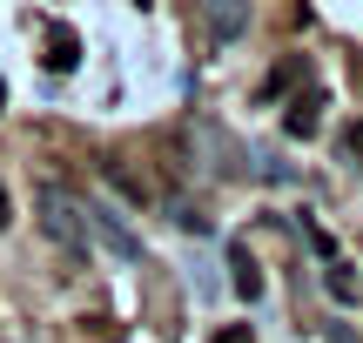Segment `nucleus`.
I'll return each instance as SVG.
<instances>
[{
	"mask_svg": "<svg viewBox=\"0 0 363 343\" xmlns=\"http://www.w3.org/2000/svg\"><path fill=\"white\" fill-rule=\"evenodd\" d=\"M34 215H40V229H48L67 256H88V242H94V236H88V215H81V202L67 196L61 182H40V189H34Z\"/></svg>",
	"mask_w": 363,
	"mask_h": 343,
	"instance_id": "f257e3e1",
	"label": "nucleus"
},
{
	"mask_svg": "<svg viewBox=\"0 0 363 343\" xmlns=\"http://www.w3.org/2000/svg\"><path fill=\"white\" fill-rule=\"evenodd\" d=\"M81 215H88V236L101 242V249H115L121 263H135V256H142V236L121 223V209H108V202H81Z\"/></svg>",
	"mask_w": 363,
	"mask_h": 343,
	"instance_id": "f03ea898",
	"label": "nucleus"
},
{
	"mask_svg": "<svg viewBox=\"0 0 363 343\" xmlns=\"http://www.w3.org/2000/svg\"><path fill=\"white\" fill-rule=\"evenodd\" d=\"M195 7H202V21H208L216 40H235L249 27V0H195Z\"/></svg>",
	"mask_w": 363,
	"mask_h": 343,
	"instance_id": "7ed1b4c3",
	"label": "nucleus"
},
{
	"mask_svg": "<svg viewBox=\"0 0 363 343\" xmlns=\"http://www.w3.org/2000/svg\"><path fill=\"white\" fill-rule=\"evenodd\" d=\"M74 61H81V40H74V27H61V21H54V27H48V67H54V74H67Z\"/></svg>",
	"mask_w": 363,
	"mask_h": 343,
	"instance_id": "20e7f679",
	"label": "nucleus"
},
{
	"mask_svg": "<svg viewBox=\"0 0 363 343\" xmlns=\"http://www.w3.org/2000/svg\"><path fill=\"white\" fill-rule=\"evenodd\" d=\"M229 269H235V296H242V303H256V296H262V269H256V256L235 249V256H229Z\"/></svg>",
	"mask_w": 363,
	"mask_h": 343,
	"instance_id": "39448f33",
	"label": "nucleus"
},
{
	"mask_svg": "<svg viewBox=\"0 0 363 343\" xmlns=\"http://www.w3.org/2000/svg\"><path fill=\"white\" fill-rule=\"evenodd\" d=\"M316 108H323V94H296L289 115H283V128H289V135H316V121H323Z\"/></svg>",
	"mask_w": 363,
	"mask_h": 343,
	"instance_id": "423d86ee",
	"label": "nucleus"
},
{
	"mask_svg": "<svg viewBox=\"0 0 363 343\" xmlns=\"http://www.w3.org/2000/svg\"><path fill=\"white\" fill-rule=\"evenodd\" d=\"M330 296H337V303H357V276H350V263H337V256H330Z\"/></svg>",
	"mask_w": 363,
	"mask_h": 343,
	"instance_id": "0eeeda50",
	"label": "nucleus"
},
{
	"mask_svg": "<svg viewBox=\"0 0 363 343\" xmlns=\"http://www.w3.org/2000/svg\"><path fill=\"white\" fill-rule=\"evenodd\" d=\"M108 182H115V189H121V196H128V202H148V182H135V175H121V169H108Z\"/></svg>",
	"mask_w": 363,
	"mask_h": 343,
	"instance_id": "6e6552de",
	"label": "nucleus"
},
{
	"mask_svg": "<svg viewBox=\"0 0 363 343\" xmlns=\"http://www.w3.org/2000/svg\"><path fill=\"white\" fill-rule=\"evenodd\" d=\"M208 343H256V337H249V323H222V330L208 337Z\"/></svg>",
	"mask_w": 363,
	"mask_h": 343,
	"instance_id": "1a4fd4ad",
	"label": "nucleus"
},
{
	"mask_svg": "<svg viewBox=\"0 0 363 343\" xmlns=\"http://www.w3.org/2000/svg\"><path fill=\"white\" fill-rule=\"evenodd\" d=\"M343 148H350V155H363V121H357V128H343Z\"/></svg>",
	"mask_w": 363,
	"mask_h": 343,
	"instance_id": "9d476101",
	"label": "nucleus"
},
{
	"mask_svg": "<svg viewBox=\"0 0 363 343\" xmlns=\"http://www.w3.org/2000/svg\"><path fill=\"white\" fill-rule=\"evenodd\" d=\"M13 223V202H7V182H0V229Z\"/></svg>",
	"mask_w": 363,
	"mask_h": 343,
	"instance_id": "9b49d317",
	"label": "nucleus"
},
{
	"mask_svg": "<svg viewBox=\"0 0 363 343\" xmlns=\"http://www.w3.org/2000/svg\"><path fill=\"white\" fill-rule=\"evenodd\" d=\"M0 101H7V81H0Z\"/></svg>",
	"mask_w": 363,
	"mask_h": 343,
	"instance_id": "f8f14e48",
	"label": "nucleus"
}]
</instances>
